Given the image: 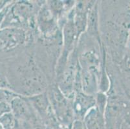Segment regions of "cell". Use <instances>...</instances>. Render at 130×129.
I'll return each mask as SVG.
<instances>
[{"label":"cell","mask_w":130,"mask_h":129,"mask_svg":"<svg viewBox=\"0 0 130 129\" xmlns=\"http://www.w3.org/2000/svg\"><path fill=\"white\" fill-rule=\"evenodd\" d=\"M9 87L7 82L6 81V80H5L3 77L0 76V87L3 88V87Z\"/></svg>","instance_id":"cell-12"},{"label":"cell","mask_w":130,"mask_h":129,"mask_svg":"<svg viewBox=\"0 0 130 129\" xmlns=\"http://www.w3.org/2000/svg\"><path fill=\"white\" fill-rule=\"evenodd\" d=\"M28 32L23 28L7 27L0 30V51H7L25 45L29 41Z\"/></svg>","instance_id":"cell-4"},{"label":"cell","mask_w":130,"mask_h":129,"mask_svg":"<svg viewBox=\"0 0 130 129\" xmlns=\"http://www.w3.org/2000/svg\"><path fill=\"white\" fill-rule=\"evenodd\" d=\"M122 62L124 63V65L126 69L130 68V33L128 40H127V45H126L124 57Z\"/></svg>","instance_id":"cell-9"},{"label":"cell","mask_w":130,"mask_h":129,"mask_svg":"<svg viewBox=\"0 0 130 129\" xmlns=\"http://www.w3.org/2000/svg\"><path fill=\"white\" fill-rule=\"evenodd\" d=\"M96 98V107H97L99 110L101 112L106 114V108H107V103H108L109 97L106 93L99 92L95 96Z\"/></svg>","instance_id":"cell-8"},{"label":"cell","mask_w":130,"mask_h":129,"mask_svg":"<svg viewBox=\"0 0 130 129\" xmlns=\"http://www.w3.org/2000/svg\"><path fill=\"white\" fill-rule=\"evenodd\" d=\"M43 3L29 1L16 2L8 9L3 27L23 28L27 32L35 30L36 28V15Z\"/></svg>","instance_id":"cell-2"},{"label":"cell","mask_w":130,"mask_h":129,"mask_svg":"<svg viewBox=\"0 0 130 129\" xmlns=\"http://www.w3.org/2000/svg\"><path fill=\"white\" fill-rule=\"evenodd\" d=\"M106 114L97 107H93L84 118L83 122L86 129H106Z\"/></svg>","instance_id":"cell-7"},{"label":"cell","mask_w":130,"mask_h":129,"mask_svg":"<svg viewBox=\"0 0 130 129\" xmlns=\"http://www.w3.org/2000/svg\"><path fill=\"white\" fill-rule=\"evenodd\" d=\"M51 105L58 121L63 126H70L74 121L73 99L67 98L57 85H54L47 91Z\"/></svg>","instance_id":"cell-3"},{"label":"cell","mask_w":130,"mask_h":129,"mask_svg":"<svg viewBox=\"0 0 130 129\" xmlns=\"http://www.w3.org/2000/svg\"><path fill=\"white\" fill-rule=\"evenodd\" d=\"M11 111L10 105L5 101H0V116H2Z\"/></svg>","instance_id":"cell-10"},{"label":"cell","mask_w":130,"mask_h":129,"mask_svg":"<svg viewBox=\"0 0 130 129\" xmlns=\"http://www.w3.org/2000/svg\"><path fill=\"white\" fill-rule=\"evenodd\" d=\"M86 34L102 44L100 34V3L93 1L87 14Z\"/></svg>","instance_id":"cell-6"},{"label":"cell","mask_w":130,"mask_h":129,"mask_svg":"<svg viewBox=\"0 0 130 129\" xmlns=\"http://www.w3.org/2000/svg\"><path fill=\"white\" fill-rule=\"evenodd\" d=\"M95 96L89 95L82 91L75 93L73 99L74 119L83 121L86 114L95 106Z\"/></svg>","instance_id":"cell-5"},{"label":"cell","mask_w":130,"mask_h":129,"mask_svg":"<svg viewBox=\"0 0 130 129\" xmlns=\"http://www.w3.org/2000/svg\"><path fill=\"white\" fill-rule=\"evenodd\" d=\"M71 129H86L83 121L74 119L71 126Z\"/></svg>","instance_id":"cell-11"},{"label":"cell","mask_w":130,"mask_h":129,"mask_svg":"<svg viewBox=\"0 0 130 129\" xmlns=\"http://www.w3.org/2000/svg\"><path fill=\"white\" fill-rule=\"evenodd\" d=\"M126 70L127 71V78H126V80H127V82L128 83V87L129 89V92H130V68H128V69H126ZM130 96V94H129Z\"/></svg>","instance_id":"cell-13"},{"label":"cell","mask_w":130,"mask_h":129,"mask_svg":"<svg viewBox=\"0 0 130 129\" xmlns=\"http://www.w3.org/2000/svg\"><path fill=\"white\" fill-rule=\"evenodd\" d=\"M110 7L109 12L104 15L106 18L100 27H104V34L106 45L115 61L122 62L126 45L130 33V2H108Z\"/></svg>","instance_id":"cell-1"}]
</instances>
